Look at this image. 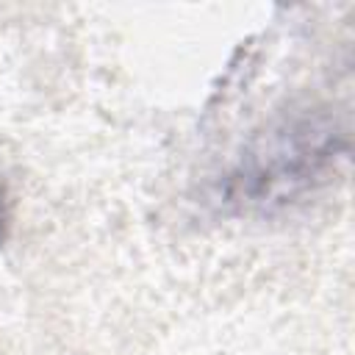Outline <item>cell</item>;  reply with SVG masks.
Instances as JSON below:
<instances>
[{"label": "cell", "instance_id": "cell-1", "mask_svg": "<svg viewBox=\"0 0 355 355\" xmlns=\"http://www.w3.org/2000/svg\"><path fill=\"white\" fill-rule=\"evenodd\" d=\"M336 133L322 119H294L269 130L230 175V197L244 205H283L311 189L336 158Z\"/></svg>", "mask_w": 355, "mask_h": 355}]
</instances>
